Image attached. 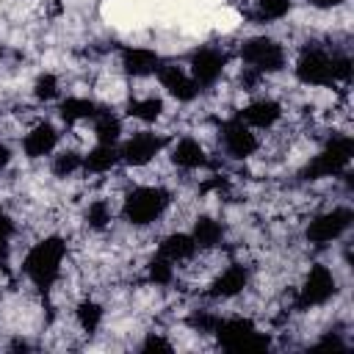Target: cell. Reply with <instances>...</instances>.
<instances>
[{"mask_svg": "<svg viewBox=\"0 0 354 354\" xmlns=\"http://www.w3.org/2000/svg\"><path fill=\"white\" fill-rule=\"evenodd\" d=\"M296 77L307 86H329L335 80L332 75V58L321 50H307L296 64Z\"/></svg>", "mask_w": 354, "mask_h": 354, "instance_id": "obj_8", "label": "cell"}, {"mask_svg": "<svg viewBox=\"0 0 354 354\" xmlns=\"http://www.w3.org/2000/svg\"><path fill=\"white\" fill-rule=\"evenodd\" d=\"M163 111V102L158 97H147V100H136L130 102V116L141 119V122H155Z\"/></svg>", "mask_w": 354, "mask_h": 354, "instance_id": "obj_24", "label": "cell"}, {"mask_svg": "<svg viewBox=\"0 0 354 354\" xmlns=\"http://www.w3.org/2000/svg\"><path fill=\"white\" fill-rule=\"evenodd\" d=\"M246 268L243 266H230L216 282H213V296H221V299H230V296H238L243 288H246Z\"/></svg>", "mask_w": 354, "mask_h": 354, "instance_id": "obj_16", "label": "cell"}, {"mask_svg": "<svg viewBox=\"0 0 354 354\" xmlns=\"http://www.w3.org/2000/svg\"><path fill=\"white\" fill-rule=\"evenodd\" d=\"M86 221H88V227L102 230V227L111 221V207H108V202H105V199L91 202V205H88V210H86Z\"/></svg>", "mask_w": 354, "mask_h": 354, "instance_id": "obj_27", "label": "cell"}, {"mask_svg": "<svg viewBox=\"0 0 354 354\" xmlns=\"http://www.w3.org/2000/svg\"><path fill=\"white\" fill-rule=\"evenodd\" d=\"M348 224H351V210H348V207H335V210L321 213V216H315V218L310 221V227H307V241L324 246V243L340 238V235L348 230Z\"/></svg>", "mask_w": 354, "mask_h": 354, "instance_id": "obj_6", "label": "cell"}, {"mask_svg": "<svg viewBox=\"0 0 354 354\" xmlns=\"http://www.w3.org/2000/svg\"><path fill=\"white\" fill-rule=\"evenodd\" d=\"M351 155H354V141H351L348 136H340V138L329 141V147H326L321 155H315V158L304 166L301 174H304L307 180H318V177L337 174V171H343V169L348 166Z\"/></svg>", "mask_w": 354, "mask_h": 354, "instance_id": "obj_4", "label": "cell"}, {"mask_svg": "<svg viewBox=\"0 0 354 354\" xmlns=\"http://www.w3.org/2000/svg\"><path fill=\"white\" fill-rule=\"evenodd\" d=\"M171 160H174L180 169H196V166L205 163V149H202L199 141H194V138H183V141L174 147Z\"/></svg>", "mask_w": 354, "mask_h": 354, "instance_id": "obj_18", "label": "cell"}, {"mask_svg": "<svg viewBox=\"0 0 354 354\" xmlns=\"http://www.w3.org/2000/svg\"><path fill=\"white\" fill-rule=\"evenodd\" d=\"M216 337L227 351H252V348H266L268 337L254 332V324L249 318H227L218 321Z\"/></svg>", "mask_w": 354, "mask_h": 354, "instance_id": "obj_3", "label": "cell"}, {"mask_svg": "<svg viewBox=\"0 0 354 354\" xmlns=\"http://www.w3.org/2000/svg\"><path fill=\"white\" fill-rule=\"evenodd\" d=\"M6 254H8V238H3V235H0V263L6 260Z\"/></svg>", "mask_w": 354, "mask_h": 354, "instance_id": "obj_34", "label": "cell"}, {"mask_svg": "<svg viewBox=\"0 0 354 354\" xmlns=\"http://www.w3.org/2000/svg\"><path fill=\"white\" fill-rule=\"evenodd\" d=\"M279 113H282L279 102H274V100H257V102L246 105L238 119L243 124H249V127H271L279 119Z\"/></svg>", "mask_w": 354, "mask_h": 354, "instance_id": "obj_15", "label": "cell"}, {"mask_svg": "<svg viewBox=\"0 0 354 354\" xmlns=\"http://www.w3.org/2000/svg\"><path fill=\"white\" fill-rule=\"evenodd\" d=\"M80 155L77 152H72V149H66V152H61V155H55V160H53V171H55V177H69L72 171H77L80 169Z\"/></svg>", "mask_w": 354, "mask_h": 354, "instance_id": "obj_26", "label": "cell"}, {"mask_svg": "<svg viewBox=\"0 0 354 354\" xmlns=\"http://www.w3.org/2000/svg\"><path fill=\"white\" fill-rule=\"evenodd\" d=\"M119 158H122V155L116 152L113 144H97V147L86 155V169L94 171V174H102V171H111Z\"/></svg>", "mask_w": 354, "mask_h": 354, "instance_id": "obj_19", "label": "cell"}, {"mask_svg": "<svg viewBox=\"0 0 354 354\" xmlns=\"http://www.w3.org/2000/svg\"><path fill=\"white\" fill-rule=\"evenodd\" d=\"M158 80H160V86H163L171 97H177L180 102H191V100L199 94V86L194 83V77L185 75V69L177 66V64L158 66Z\"/></svg>", "mask_w": 354, "mask_h": 354, "instance_id": "obj_9", "label": "cell"}, {"mask_svg": "<svg viewBox=\"0 0 354 354\" xmlns=\"http://www.w3.org/2000/svg\"><path fill=\"white\" fill-rule=\"evenodd\" d=\"M0 58H3V47H0Z\"/></svg>", "mask_w": 354, "mask_h": 354, "instance_id": "obj_36", "label": "cell"}, {"mask_svg": "<svg viewBox=\"0 0 354 354\" xmlns=\"http://www.w3.org/2000/svg\"><path fill=\"white\" fill-rule=\"evenodd\" d=\"M160 147H163V138L160 136H155V133H136L124 147H122V158H124V163H130V166H144V163H149L158 152H160Z\"/></svg>", "mask_w": 354, "mask_h": 354, "instance_id": "obj_11", "label": "cell"}, {"mask_svg": "<svg viewBox=\"0 0 354 354\" xmlns=\"http://www.w3.org/2000/svg\"><path fill=\"white\" fill-rule=\"evenodd\" d=\"M64 252H66V246H64L61 238H44L41 243H36L28 252V257H25V274L30 277V282L36 288L47 290L55 282V277L61 271Z\"/></svg>", "mask_w": 354, "mask_h": 354, "instance_id": "obj_1", "label": "cell"}, {"mask_svg": "<svg viewBox=\"0 0 354 354\" xmlns=\"http://www.w3.org/2000/svg\"><path fill=\"white\" fill-rule=\"evenodd\" d=\"M169 205V194L163 188H152V185H144V188H136L133 194H127L124 199V216L130 224L136 227H144L149 221H155Z\"/></svg>", "mask_w": 354, "mask_h": 354, "instance_id": "obj_2", "label": "cell"}, {"mask_svg": "<svg viewBox=\"0 0 354 354\" xmlns=\"http://www.w3.org/2000/svg\"><path fill=\"white\" fill-rule=\"evenodd\" d=\"M218 315H210V313H194L191 315V326L194 329H199V332H216V326H218Z\"/></svg>", "mask_w": 354, "mask_h": 354, "instance_id": "obj_30", "label": "cell"}, {"mask_svg": "<svg viewBox=\"0 0 354 354\" xmlns=\"http://www.w3.org/2000/svg\"><path fill=\"white\" fill-rule=\"evenodd\" d=\"M171 277H174L171 260H166L163 254H160V257H155V260L149 263V279H152L155 285H169V282H171Z\"/></svg>", "mask_w": 354, "mask_h": 354, "instance_id": "obj_28", "label": "cell"}, {"mask_svg": "<svg viewBox=\"0 0 354 354\" xmlns=\"http://www.w3.org/2000/svg\"><path fill=\"white\" fill-rule=\"evenodd\" d=\"M55 141H58L55 127H53V124H47V122H41V124H36V127L25 136L22 147H25V155H28V158H44V155H50V152H53Z\"/></svg>", "mask_w": 354, "mask_h": 354, "instance_id": "obj_13", "label": "cell"}, {"mask_svg": "<svg viewBox=\"0 0 354 354\" xmlns=\"http://www.w3.org/2000/svg\"><path fill=\"white\" fill-rule=\"evenodd\" d=\"M288 11H290V0H257L254 19L257 22H271V19H282Z\"/></svg>", "mask_w": 354, "mask_h": 354, "instance_id": "obj_22", "label": "cell"}, {"mask_svg": "<svg viewBox=\"0 0 354 354\" xmlns=\"http://www.w3.org/2000/svg\"><path fill=\"white\" fill-rule=\"evenodd\" d=\"M224 72V55L218 50H196L191 55V77L196 86H213Z\"/></svg>", "mask_w": 354, "mask_h": 354, "instance_id": "obj_10", "label": "cell"}, {"mask_svg": "<svg viewBox=\"0 0 354 354\" xmlns=\"http://www.w3.org/2000/svg\"><path fill=\"white\" fill-rule=\"evenodd\" d=\"M77 321H80V326L86 332H94L100 326V321H102V307L97 301H83L77 307Z\"/></svg>", "mask_w": 354, "mask_h": 354, "instance_id": "obj_25", "label": "cell"}, {"mask_svg": "<svg viewBox=\"0 0 354 354\" xmlns=\"http://www.w3.org/2000/svg\"><path fill=\"white\" fill-rule=\"evenodd\" d=\"M122 66L127 75L133 77H144L149 72L158 69V53L155 50H147V47H127L122 53Z\"/></svg>", "mask_w": 354, "mask_h": 354, "instance_id": "obj_14", "label": "cell"}, {"mask_svg": "<svg viewBox=\"0 0 354 354\" xmlns=\"http://www.w3.org/2000/svg\"><path fill=\"white\" fill-rule=\"evenodd\" d=\"M94 113H97V108H94V102H91V100L69 97V100H64V102H61V116H64L66 122L88 119V116H94Z\"/></svg>", "mask_w": 354, "mask_h": 354, "instance_id": "obj_21", "label": "cell"}, {"mask_svg": "<svg viewBox=\"0 0 354 354\" xmlns=\"http://www.w3.org/2000/svg\"><path fill=\"white\" fill-rule=\"evenodd\" d=\"M11 232H14V221L0 210V235L3 238H11Z\"/></svg>", "mask_w": 354, "mask_h": 354, "instance_id": "obj_32", "label": "cell"}, {"mask_svg": "<svg viewBox=\"0 0 354 354\" xmlns=\"http://www.w3.org/2000/svg\"><path fill=\"white\" fill-rule=\"evenodd\" d=\"M141 348H144V351H171V343H166V340L158 337V335H149Z\"/></svg>", "mask_w": 354, "mask_h": 354, "instance_id": "obj_31", "label": "cell"}, {"mask_svg": "<svg viewBox=\"0 0 354 354\" xmlns=\"http://www.w3.org/2000/svg\"><path fill=\"white\" fill-rule=\"evenodd\" d=\"M241 58H243V64H249V66L257 69V72H279V69L285 66V53H282V47H279L274 39H266V36H257V39L243 41Z\"/></svg>", "mask_w": 354, "mask_h": 354, "instance_id": "obj_5", "label": "cell"}, {"mask_svg": "<svg viewBox=\"0 0 354 354\" xmlns=\"http://www.w3.org/2000/svg\"><path fill=\"white\" fill-rule=\"evenodd\" d=\"M55 91H58V80H55L53 75H41V77L36 80V97H39V100H53Z\"/></svg>", "mask_w": 354, "mask_h": 354, "instance_id": "obj_29", "label": "cell"}, {"mask_svg": "<svg viewBox=\"0 0 354 354\" xmlns=\"http://www.w3.org/2000/svg\"><path fill=\"white\" fill-rule=\"evenodd\" d=\"M335 296V277L326 266H313L310 274L304 277L301 293H299V307H315L324 304Z\"/></svg>", "mask_w": 354, "mask_h": 354, "instance_id": "obj_7", "label": "cell"}, {"mask_svg": "<svg viewBox=\"0 0 354 354\" xmlns=\"http://www.w3.org/2000/svg\"><path fill=\"white\" fill-rule=\"evenodd\" d=\"M315 8H335V6H340L343 0H310Z\"/></svg>", "mask_w": 354, "mask_h": 354, "instance_id": "obj_33", "label": "cell"}, {"mask_svg": "<svg viewBox=\"0 0 354 354\" xmlns=\"http://www.w3.org/2000/svg\"><path fill=\"white\" fill-rule=\"evenodd\" d=\"M3 163H8V147L0 144V166H3Z\"/></svg>", "mask_w": 354, "mask_h": 354, "instance_id": "obj_35", "label": "cell"}, {"mask_svg": "<svg viewBox=\"0 0 354 354\" xmlns=\"http://www.w3.org/2000/svg\"><path fill=\"white\" fill-rule=\"evenodd\" d=\"M119 133H122V124H119V119L111 116V113H102V116L97 119V124H94V136H97L100 144H116Z\"/></svg>", "mask_w": 354, "mask_h": 354, "instance_id": "obj_23", "label": "cell"}, {"mask_svg": "<svg viewBox=\"0 0 354 354\" xmlns=\"http://www.w3.org/2000/svg\"><path fill=\"white\" fill-rule=\"evenodd\" d=\"M194 249H196V243H194V238L185 235V232H174V235L163 238V243H160V254H163L166 260H171V263L188 260V257L194 254Z\"/></svg>", "mask_w": 354, "mask_h": 354, "instance_id": "obj_17", "label": "cell"}, {"mask_svg": "<svg viewBox=\"0 0 354 354\" xmlns=\"http://www.w3.org/2000/svg\"><path fill=\"white\" fill-rule=\"evenodd\" d=\"M191 238H194V243L199 249H213L221 241V224L216 218H210V216H202V218L194 221V235Z\"/></svg>", "mask_w": 354, "mask_h": 354, "instance_id": "obj_20", "label": "cell"}, {"mask_svg": "<svg viewBox=\"0 0 354 354\" xmlns=\"http://www.w3.org/2000/svg\"><path fill=\"white\" fill-rule=\"evenodd\" d=\"M224 149L232 155V158H249L254 149H257V138L254 133L249 130V124H243L241 119H232L224 124Z\"/></svg>", "mask_w": 354, "mask_h": 354, "instance_id": "obj_12", "label": "cell"}]
</instances>
